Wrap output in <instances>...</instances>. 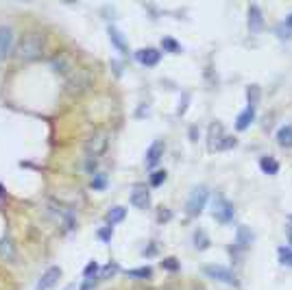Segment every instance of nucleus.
Segmentation results:
<instances>
[{"mask_svg": "<svg viewBox=\"0 0 292 290\" xmlns=\"http://www.w3.org/2000/svg\"><path fill=\"white\" fill-rule=\"evenodd\" d=\"M44 53V37L39 35V33H29V35H24L18 46H15V55H18L22 61H33V59L41 57Z\"/></svg>", "mask_w": 292, "mask_h": 290, "instance_id": "obj_1", "label": "nucleus"}, {"mask_svg": "<svg viewBox=\"0 0 292 290\" xmlns=\"http://www.w3.org/2000/svg\"><path fill=\"white\" fill-rule=\"evenodd\" d=\"M109 147V133L105 131H96L94 135H90L88 140H85V155L88 157H94V159H98L102 153L107 151Z\"/></svg>", "mask_w": 292, "mask_h": 290, "instance_id": "obj_2", "label": "nucleus"}, {"mask_svg": "<svg viewBox=\"0 0 292 290\" xmlns=\"http://www.w3.org/2000/svg\"><path fill=\"white\" fill-rule=\"evenodd\" d=\"M203 273L207 275L210 279L218 281V284H225V286H238V279L236 275L231 273L227 266H220V264H207V266L203 268Z\"/></svg>", "mask_w": 292, "mask_h": 290, "instance_id": "obj_3", "label": "nucleus"}, {"mask_svg": "<svg viewBox=\"0 0 292 290\" xmlns=\"http://www.w3.org/2000/svg\"><path fill=\"white\" fill-rule=\"evenodd\" d=\"M207 197H210V190L205 185L194 188L192 194H190V199H187V214L199 216L203 212V208H205V203H207Z\"/></svg>", "mask_w": 292, "mask_h": 290, "instance_id": "obj_4", "label": "nucleus"}, {"mask_svg": "<svg viewBox=\"0 0 292 290\" xmlns=\"http://www.w3.org/2000/svg\"><path fill=\"white\" fill-rule=\"evenodd\" d=\"M234 203H229L225 197H216L214 199V218L220 223H229L234 218Z\"/></svg>", "mask_w": 292, "mask_h": 290, "instance_id": "obj_5", "label": "nucleus"}, {"mask_svg": "<svg viewBox=\"0 0 292 290\" xmlns=\"http://www.w3.org/2000/svg\"><path fill=\"white\" fill-rule=\"evenodd\" d=\"M13 39H15L13 29L7 27V24H0V64H3L5 59H7V55L11 53Z\"/></svg>", "mask_w": 292, "mask_h": 290, "instance_id": "obj_6", "label": "nucleus"}, {"mask_svg": "<svg viewBox=\"0 0 292 290\" xmlns=\"http://www.w3.org/2000/svg\"><path fill=\"white\" fill-rule=\"evenodd\" d=\"M50 66H53V68H55V72H57V74H61L64 79H70V76H72L76 70H79V68H74V64H72L66 55H57V57H53Z\"/></svg>", "mask_w": 292, "mask_h": 290, "instance_id": "obj_7", "label": "nucleus"}, {"mask_svg": "<svg viewBox=\"0 0 292 290\" xmlns=\"http://www.w3.org/2000/svg\"><path fill=\"white\" fill-rule=\"evenodd\" d=\"M59 277H61V268H59V266H50L44 275H41V279H39V284H37L35 290H50V288L57 284Z\"/></svg>", "mask_w": 292, "mask_h": 290, "instance_id": "obj_8", "label": "nucleus"}, {"mask_svg": "<svg viewBox=\"0 0 292 290\" xmlns=\"http://www.w3.org/2000/svg\"><path fill=\"white\" fill-rule=\"evenodd\" d=\"M164 157V142L161 140H157V142H153L151 144V149L146 151V166L149 168H153V166H157L159 164V159Z\"/></svg>", "mask_w": 292, "mask_h": 290, "instance_id": "obj_9", "label": "nucleus"}, {"mask_svg": "<svg viewBox=\"0 0 292 290\" xmlns=\"http://www.w3.org/2000/svg\"><path fill=\"white\" fill-rule=\"evenodd\" d=\"M135 59L140 61L142 66H157L159 59H161V53L155 48H142L135 53Z\"/></svg>", "mask_w": 292, "mask_h": 290, "instance_id": "obj_10", "label": "nucleus"}, {"mask_svg": "<svg viewBox=\"0 0 292 290\" xmlns=\"http://www.w3.org/2000/svg\"><path fill=\"white\" fill-rule=\"evenodd\" d=\"M151 203V192L146 188H135L131 192V205L137 208V210H146Z\"/></svg>", "mask_w": 292, "mask_h": 290, "instance_id": "obj_11", "label": "nucleus"}, {"mask_svg": "<svg viewBox=\"0 0 292 290\" xmlns=\"http://www.w3.org/2000/svg\"><path fill=\"white\" fill-rule=\"evenodd\" d=\"M264 27V18H262V11L257 5H251V9H248V29L251 33H260Z\"/></svg>", "mask_w": 292, "mask_h": 290, "instance_id": "obj_12", "label": "nucleus"}, {"mask_svg": "<svg viewBox=\"0 0 292 290\" xmlns=\"http://www.w3.org/2000/svg\"><path fill=\"white\" fill-rule=\"evenodd\" d=\"M253 120H255V107H246L244 112L238 116L236 129H238V131H244V129H248V125H251Z\"/></svg>", "mask_w": 292, "mask_h": 290, "instance_id": "obj_13", "label": "nucleus"}, {"mask_svg": "<svg viewBox=\"0 0 292 290\" xmlns=\"http://www.w3.org/2000/svg\"><path fill=\"white\" fill-rule=\"evenodd\" d=\"M253 242V234H251V229H248L246 225L242 227H238V232H236V244L240 246V249H246L248 244Z\"/></svg>", "mask_w": 292, "mask_h": 290, "instance_id": "obj_14", "label": "nucleus"}, {"mask_svg": "<svg viewBox=\"0 0 292 290\" xmlns=\"http://www.w3.org/2000/svg\"><path fill=\"white\" fill-rule=\"evenodd\" d=\"M277 142L283 149H292V125L281 127V129L277 131Z\"/></svg>", "mask_w": 292, "mask_h": 290, "instance_id": "obj_15", "label": "nucleus"}, {"mask_svg": "<svg viewBox=\"0 0 292 290\" xmlns=\"http://www.w3.org/2000/svg\"><path fill=\"white\" fill-rule=\"evenodd\" d=\"M109 37H111V42H114V46H116V48H118L122 55H127V53H129V48H127L124 39H122V33H120L118 29L111 27V29H109Z\"/></svg>", "mask_w": 292, "mask_h": 290, "instance_id": "obj_16", "label": "nucleus"}, {"mask_svg": "<svg viewBox=\"0 0 292 290\" xmlns=\"http://www.w3.org/2000/svg\"><path fill=\"white\" fill-rule=\"evenodd\" d=\"M260 168L264 170L266 175H277L279 173V164L273 157H262L260 159Z\"/></svg>", "mask_w": 292, "mask_h": 290, "instance_id": "obj_17", "label": "nucleus"}, {"mask_svg": "<svg viewBox=\"0 0 292 290\" xmlns=\"http://www.w3.org/2000/svg\"><path fill=\"white\" fill-rule=\"evenodd\" d=\"M124 214H127V210L124 208H114L107 214V227H114L116 223H120V220L124 218Z\"/></svg>", "mask_w": 292, "mask_h": 290, "instance_id": "obj_18", "label": "nucleus"}, {"mask_svg": "<svg viewBox=\"0 0 292 290\" xmlns=\"http://www.w3.org/2000/svg\"><path fill=\"white\" fill-rule=\"evenodd\" d=\"M0 255H3V258H9V260H15V249L11 244V238H5V240L0 242Z\"/></svg>", "mask_w": 292, "mask_h": 290, "instance_id": "obj_19", "label": "nucleus"}, {"mask_svg": "<svg viewBox=\"0 0 292 290\" xmlns=\"http://www.w3.org/2000/svg\"><path fill=\"white\" fill-rule=\"evenodd\" d=\"M279 260H281V264L283 266H292V249L290 246H279Z\"/></svg>", "mask_w": 292, "mask_h": 290, "instance_id": "obj_20", "label": "nucleus"}, {"mask_svg": "<svg viewBox=\"0 0 292 290\" xmlns=\"http://www.w3.org/2000/svg\"><path fill=\"white\" fill-rule=\"evenodd\" d=\"M153 275V271L149 266H144V268H133V271H129V277H137V279H149Z\"/></svg>", "mask_w": 292, "mask_h": 290, "instance_id": "obj_21", "label": "nucleus"}, {"mask_svg": "<svg viewBox=\"0 0 292 290\" xmlns=\"http://www.w3.org/2000/svg\"><path fill=\"white\" fill-rule=\"evenodd\" d=\"M246 96H248V107H255L257 98H260V88H257V85H253V88H248Z\"/></svg>", "mask_w": 292, "mask_h": 290, "instance_id": "obj_22", "label": "nucleus"}, {"mask_svg": "<svg viewBox=\"0 0 292 290\" xmlns=\"http://www.w3.org/2000/svg\"><path fill=\"white\" fill-rule=\"evenodd\" d=\"M194 242H196V249H207V244H210L207 236H205L203 232H196L194 234Z\"/></svg>", "mask_w": 292, "mask_h": 290, "instance_id": "obj_23", "label": "nucleus"}, {"mask_svg": "<svg viewBox=\"0 0 292 290\" xmlns=\"http://www.w3.org/2000/svg\"><path fill=\"white\" fill-rule=\"evenodd\" d=\"M166 181V170H157V173H153V177H151V183L153 185H161V183H164Z\"/></svg>", "mask_w": 292, "mask_h": 290, "instance_id": "obj_24", "label": "nucleus"}, {"mask_svg": "<svg viewBox=\"0 0 292 290\" xmlns=\"http://www.w3.org/2000/svg\"><path fill=\"white\" fill-rule=\"evenodd\" d=\"M161 46H164V48H168L170 50V53H179V44H177V42L175 39H164V42H161Z\"/></svg>", "mask_w": 292, "mask_h": 290, "instance_id": "obj_25", "label": "nucleus"}, {"mask_svg": "<svg viewBox=\"0 0 292 290\" xmlns=\"http://www.w3.org/2000/svg\"><path fill=\"white\" fill-rule=\"evenodd\" d=\"M92 188H94V190H100V188H105V177H102V175H94Z\"/></svg>", "mask_w": 292, "mask_h": 290, "instance_id": "obj_26", "label": "nucleus"}, {"mask_svg": "<svg viewBox=\"0 0 292 290\" xmlns=\"http://www.w3.org/2000/svg\"><path fill=\"white\" fill-rule=\"evenodd\" d=\"M96 271H98V264H96V262H90V264H88V266H85V271H83V275H85V277H90V275H92V273H96Z\"/></svg>", "mask_w": 292, "mask_h": 290, "instance_id": "obj_27", "label": "nucleus"}, {"mask_svg": "<svg viewBox=\"0 0 292 290\" xmlns=\"http://www.w3.org/2000/svg\"><path fill=\"white\" fill-rule=\"evenodd\" d=\"M96 166H98V161L94 159V157H88V164H85V168H88V173H90V175H94V170H96Z\"/></svg>", "mask_w": 292, "mask_h": 290, "instance_id": "obj_28", "label": "nucleus"}, {"mask_svg": "<svg viewBox=\"0 0 292 290\" xmlns=\"http://www.w3.org/2000/svg\"><path fill=\"white\" fill-rule=\"evenodd\" d=\"M164 266H166V268H170V271H175V268H177V260H175V258L164 260Z\"/></svg>", "mask_w": 292, "mask_h": 290, "instance_id": "obj_29", "label": "nucleus"}, {"mask_svg": "<svg viewBox=\"0 0 292 290\" xmlns=\"http://www.w3.org/2000/svg\"><path fill=\"white\" fill-rule=\"evenodd\" d=\"M94 284H96V277H88V281H85V284L81 286V290H90Z\"/></svg>", "mask_w": 292, "mask_h": 290, "instance_id": "obj_30", "label": "nucleus"}, {"mask_svg": "<svg viewBox=\"0 0 292 290\" xmlns=\"http://www.w3.org/2000/svg\"><path fill=\"white\" fill-rule=\"evenodd\" d=\"M288 240H290V244H292V227L288 229Z\"/></svg>", "mask_w": 292, "mask_h": 290, "instance_id": "obj_31", "label": "nucleus"}, {"mask_svg": "<svg viewBox=\"0 0 292 290\" xmlns=\"http://www.w3.org/2000/svg\"><path fill=\"white\" fill-rule=\"evenodd\" d=\"M286 27H292V15H290V18L286 20Z\"/></svg>", "mask_w": 292, "mask_h": 290, "instance_id": "obj_32", "label": "nucleus"}]
</instances>
